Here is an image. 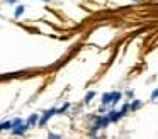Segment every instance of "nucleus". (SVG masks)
<instances>
[{
  "instance_id": "f257e3e1",
  "label": "nucleus",
  "mask_w": 158,
  "mask_h": 139,
  "mask_svg": "<svg viewBox=\"0 0 158 139\" xmlns=\"http://www.w3.org/2000/svg\"><path fill=\"white\" fill-rule=\"evenodd\" d=\"M109 121H110V117H100V119H97L95 129H99V127H106V125L109 124Z\"/></svg>"
},
{
  "instance_id": "f03ea898",
  "label": "nucleus",
  "mask_w": 158,
  "mask_h": 139,
  "mask_svg": "<svg viewBox=\"0 0 158 139\" xmlns=\"http://www.w3.org/2000/svg\"><path fill=\"white\" fill-rule=\"evenodd\" d=\"M121 114L119 112H110V121H116V119H119Z\"/></svg>"
},
{
  "instance_id": "7ed1b4c3",
  "label": "nucleus",
  "mask_w": 158,
  "mask_h": 139,
  "mask_svg": "<svg viewBox=\"0 0 158 139\" xmlns=\"http://www.w3.org/2000/svg\"><path fill=\"white\" fill-rule=\"evenodd\" d=\"M92 97H94V93H92V92H90V93L87 95V102H90V98H92Z\"/></svg>"
}]
</instances>
